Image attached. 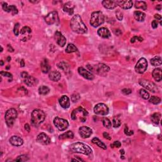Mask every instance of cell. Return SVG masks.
Instances as JSON below:
<instances>
[{
    "label": "cell",
    "instance_id": "cell-1",
    "mask_svg": "<svg viewBox=\"0 0 162 162\" xmlns=\"http://www.w3.org/2000/svg\"><path fill=\"white\" fill-rule=\"evenodd\" d=\"M70 27L74 32L78 34H85L87 30V27L83 22L79 15H75L72 17L70 22Z\"/></svg>",
    "mask_w": 162,
    "mask_h": 162
},
{
    "label": "cell",
    "instance_id": "cell-2",
    "mask_svg": "<svg viewBox=\"0 0 162 162\" xmlns=\"http://www.w3.org/2000/svg\"><path fill=\"white\" fill-rule=\"evenodd\" d=\"M70 149L74 153H82L86 155H90L92 153V149L88 145L82 143H76L70 146Z\"/></svg>",
    "mask_w": 162,
    "mask_h": 162
},
{
    "label": "cell",
    "instance_id": "cell-3",
    "mask_svg": "<svg viewBox=\"0 0 162 162\" xmlns=\"http://www.w3.org/2000/svg\"><path fill=\"white\" fill-rule=\"evenodd\" d=\"M104 22V16L101 12H95L91 14L90 19V24L92 27H97L101 25Z\"/></svg>",
    "mask_w": 162,
    "mask_h": 162
},
{
    "label": "cell",
    "instance_id": "cell-4",
    "mask_svg": "<svg viewBox=\"0 0 162 162\" xmlns=\"http://www.w3.org/2000/svg\"><path fill=\"white\" fill-rule=\"evenodd\" d=\"M45 114L41 109H35L31 115L32 123L35 126H39L45 119Z\"/></svg>",
    "mask_w": 162,
    "mask_h": 162
},
{
    "label": "cell",
    "instance_id": "cell-5",
    "mask_svg": "<svg viewBox=\"0 0 162 162\" xmlns=\"http://www.w3.org/2000/svg\"><path fill=\"white\" fill-rule=\"evenodd\" d=\"M17 117V112L14 108H11L7 110L5 113V122L7 125L8 127H12L14 123L15 119Z\"/></svg>",
    "mask_w": 162,
    "mask_h": 162
},
{
    "label": "cell",
    "instance_id": "cell-6",
    "mask_svg": "<svg viewBox=\"0 0 162 162\" xmlns=\"http://www.w3.org/2000/svg\"><path fill=\"white\" fill-rule=\"evenodd\" d=\"M53 123L57 129L60 131L66 130L69 127V122L67 120L60 118L58 117H55L53 120Z\"/></svg>",
    "mask_w": 162,
    "mask_h": 162
},
{
    "label": "cell",
    "instance_id": "cell-7",
    "mask_svg": "<svg viewBox=\"0 0 162 162\" xmlns=\"http://www.w3.org/2000/svg\"><path fill=\"white\" fill-rule=\"evenodd\" d=\"M148 68L147 60L145 58H142L138 61L135 67V70L138 74H143L146 72Z\"/></svg>",
    "mask_w": 162,
    "mask_h": 162
},
{
    "label": "cell",
    "instance_id": "cell-8",
    "mask_svg": "<svg viewBox=\"0 0 162 162\" xmlns=\"http://www.w3.org/2000/svg\"><path fill=\"white\" fill-rule=\"evenodd\" d=\"M139 83L141 86H143L144 88H146L148 91H150L153 92H156L158 91V87L156 86V84H154L152 82L148 81V80L141 79L139 80Z\"/></svg>",
    "mask_w": 162,
    "mask_h": 162
},
{
    "label": "cell",
    "instance_id": "cell-9",
    "mask_svg": "<svg viewBox=\"0 0 162 162\" xmlns=\"http://www.w3.org/2000/svg\"><path fill=\"white\" fill-rule=\"evenodd\" d=\"M94 112L97 115H106L109 113V108L106 104L103 103H99L94 108Z\"/></svg>",
    "mask_w": 162,
    "mask_h": 162
},
{
    "label": "cell",
    "instance_id": "cell-10",
    "mask_svg": "<svg viewBox=\"0 0 162 162\" xmlns=\"http://www.w3.org/2000/svg\"><path fill=\"white\" fill-rule=\"evenodd\" d=\"M22 77L24 79V82L28 86H34L38 84V80L34 77L29 75L27 72H23L21 74Z\"/></svg>",
    "mask_w": 162,
    "mask_h": 162
},
{
    "label": "cell",
    "instance_id": "cell-11",
    "mask_svg": "<svg viewBox=\"0 0 162 162\" xmlns=\"http://www.w3.org/2000/svg\"><path fill=\"white\" fill-rule=\"evenodd\" d=\"M46 24L48 25H53L56 24L58 21V16L56 12H52L48 14L44 18Z\"/></svg>",
    "mask_w": 162,
    "mask_h": 162
},
{
    "label": "cell",
    "instance_id": "cell-12",
    "mask_svg": "<svg viewBox=\"0 0 162 162\" xmlns=\"http://www.w3.org/2000/svg\"><path fill=\"white\" fill-rule=\"evenodd\" d=\"M79 132L80 135L84 139L90 137L92 133L91 129L87 127V126H82V127H80Z\"/></svg>",
    "mask_w": 162,
    "mask_h": 162
},
{
    "label": "cell",
    "instance_id": "cell-13",
    "mask_svg": "<svg viewBox=\"0 0 162 162\" xmlns=\"http://www.w3.org/2000/svg\"><path fill=\"white\" fill-rule=\"evenodd\" d=\"M55 38L56 39L57 44L58 45L61 46H64L66 44V38H65L64 35H62V34L59 31H56L55 34Z\"/></svg>",
    "mask_w": 162,
    "mask_h": 162
},
{
    "label": "cell",
    "instance_id": "cell-14",
    "mask_svg": "<svg viewBox=\"0 0 162 162\" xmlns=\"http://www.w3.org/2000/svg\"><path fill=\"white\" fill-rule=\"evenodd\" d=\"M117 5L119 6L120 8L124 9V10H128L130 9L132 7V1L130 0H118L117 1Z\"/></svg>",
    "mask_w": 162,
    "mask_h": 162
},
{
    "label": "cell",
    "instance_id": "cell-15",
    "mask_svg": "<svg viewBox=\"0 0 162 162\" xmlns=\"http://www.w3.org/2000/svg\"><path fill=\"white\" fill-rule=\"evenodd\" d=\"M37 140L41 144H44V145H48L50 144L51 140L48 135H46L45 133H41L38 135V138H37Z\"/></svg>",
    "mask_w": 162,
    "mask_h": 162
},
{
    "label": "cell",
    "instance_id": "cell-16",
    "mask_svg": "<svg viewBox=\"0 0 162 162\" xmlns=\"http://www.w3.org/2000/svg\"><path fill=\"white\" fill-rule=\"evenodd\" d=\"M79 74L82 76L83 77L88 80H92L94 79V75L91 74V72H89L87 70L84 69L83 67H79L78 69Z\"/></svg>",
    "mask_w": 162,
    "mask_h": 162
},
{
    "label": "cell",
    "instance_id": "cell-17",
    "mask_svg": "<svg viewBox=\"0 0 162 162\" xmlns=\"http://www.w3.org/2000/svg\"><path fill=\"white\" fill-rule=\"evenodd\" d=\"M77 114H82L83 117H84V115L85 117H87L88 115V113L86 109L79 107L78 108L74 109L73 112H72V114H71V118L74 120H76V116L77 115Z\"/></svg>",
    "mask_w": 162,
    "mask_h": 162
},
{
    "label": "cell",
    "instance_id": "cell-18",
    "mask_svg": "<svg viewBox=\"0 0 162 162\" xmlns=\"http://www.w3.org/2000/svg\"><path fill=\"white\" fill-rule=\"evenodd\" d=\"M95 68L96 70H95L96 71L97 73L100 74V75H103L109 70V67L108 66L103 64H98V65L96 66Z\"/></svg>",
    "mask_w": 162,
    "mask_h": 162
},
{
    "label": "cell",
    "instance_id": "cell-19",
    "mask_svg": "<svg viewBox=\"0 0 162 162\" xmlns=\"http://www.w3.org/2000/svg\"><path fill=\"white\" fill-rule=\"evenodd\" d=\"M102 4L105 8L109 9V10L115 8L118 6L117 1H114V0H104L102 1Z\"/></svg>",
    "mask_w": 162,
    "mask_h": 162
},
{
    "label": "cell",
    "instance_id": "cell-20",
    "mask_svg": "<svg viewBox=\"0 0 162 162\" xmlns=\"http://www.w3.org/2000/svg\"><path fill=\"white\" fill-rule=\"evenodd\" d=\"M10 144H12L13 146H20L23 144L24 141H23L22 139L18 136H12V138L10 139Z\"/></svg>",
    "mask_w": 162,
    "mask_h": 162
},
{
    "label": "cell",
    "instance_id": "cell-21",
    "mask_svg": "<svg viewBox=\"0 0 162 162\" xmlns=\"http://www.w3.org/2000/svg\"><path fill=\"white\" fill-rule=\"evenodd\" d=\"M60 104L61 106L64 108H68L70 106V100H69V97L67 96H63L59 100Z\"/></svg>",
    "mask_w": 162,
    "mask_h": 162
},
{
    "label": "cell",
    "instance_id": "cell-22",
    "mask_svg": "<svg viewBox=\"0 0 162 162\" xmlns=\"http://www.w3.org/2000/svg\"><path fill=\"white\" fill-rule=\"evenodd\" d=\"M98 34L103 38H108L110 37V32L107 28L101 27L98 30Z\"/></svg>",
    "mask_w": 162,
    "mask_h": 162
},
{
    "label": "cell",
    "instance_id": "cell-23",
    "mask_svg": "<svg viewBox=\"0 0 162 162\" xmlns=\"http://www.w3.org/2000/svg\"><path fill=\"white\" fill-rule=\"evenodd\" d=\"M153 77L154 79L157 82H160L161 80L162 79V71L161 69H159V68H157V69H155V70L153 71L152 73Z\"/></svg>",
    "mask_w": 162,
    "mask_h": 162
},
{
    "label": "cell",
    "instance_id": "cell-24",
    "mask_svg": "<svg viewBox=\"0 0 162 162\" xmlns=\"http://www.w3.org/2000/svg\"><path fill=\"white\" fill-rule=\"evenodd\" d=\"M49 78L50 79L51 81L54 82H57L61 79V74L58 71H51L49 73Z\"/></svg>",
    "mask_w": 162,
    "mask_h": 162
},
{
    "label": "cell",
    "instance_id": "cell-25",
    "mask_svg": "<svg viewBox=\"0 0 162 162\" xmlns=\"http://www.w3.org/2000/svg\"><path fill=\"white\" fill-rule=\"evenodd\" d=\"M134 17L137 21L143 22L146 17V14L140 11H135L134 13Z\"/></svg>",
    "mask_w": 162,
    "mask_h": 162
},
{
    "label": "cell",
    "instance_id": "cell-26",
    "mask_svg": "<svg viewBox=\"0 0 162 162\" xmlns=\"http://www.w3.org/2000/svg\"><path fill=\"white\" fill-rule=\"evenodd\" d=\"M74 5H73L71 3H67L64 7V12H67L69 15H71L74 13Z\"/></svg>",
    "mask_w": 162,
    "mask_h": 162
},
{
    "label": "cell",
    "instance_id": "cell-27",
    "mask_svg": "<svg viewBox=\"0 0 162 162\" xmlns=\"http://www.w3.org/2000/svg\"><path fill=\"white\" fill-rule=\"evenodd\" d=\"M74 133L72 131L69 130L65 133L61 134L59 136V139H73L74 138Z\"/></svg>",
    "mask_w": 162,
    "mask_h": 162
},
{
    "label": "cell",
    "instance_id": "cell-28",
    "mask_svg": "<svg viewBox=\"0 0 162 162\" xmlns=\"http://www.w3.org/2000/svg\"><path fill=\"white\" fill-rule=\"evenodd\" d=\"M41 67L42 72L44 74L48 73L49 71L50 70V66L49 65L48 63V61H46V60H44V61L41 63Z\"/></svg>",
    "mask_w": 162,
    "mask_h": 162
},
{
    "label": "cell",
    "instance_id": "cell-29",
    "mask_svg": "<svg viewBox=\"0 0 162 162\" xmlns=\"http://www.w3.org/2000/svg\"><path fill=\"white\" fill-rule=\"evenodd\" d=\"M135 7L137 9L146 10L147 9V4L144 1H135Z\"/></svg>",
    "mask_w": 162,
    "mask_h": 162
},
{
    "label": "cell",
    "instance_id": "cell-30",
    "mask_svg": "<svg viewBox=\"0 0 162 162\" xmlns=\"http://www.w3.org/2000/svg\"><path fill=\"white\" fill-rule=\"evenodd\" d=\"M151 64H152V65L155 66V67H157V66L161 65V57L159 56L154 57L153 58H152V59L151 60Z\"/></svg>",
    "mask_w": 162,
    "mask_h": 162
},
{
    "label": "cell",
    "instance_id": "cell-31",
    "mask_svg": "<svg viewBox=\"0 0 162 162\" xmlns=\"http://www.w3.org/2000/svg\"><path fill=\"white\" fill-rule=\"evenodd\" d=\"M92 143H94V144H96L98 147L102 148V149H106V148H107L106 145L100 141L98 138H93L92 140Z\"/></svg>",
    "mask_w": 162,
    "mask_h": 162
},
{
    "label": "cell",
    "instance_id": "cell-32",
    "mask_svg": "<svg viewBox=\"0 0 162 162\" xmlns=\"http://www.w3.org/2000/svg\"><path fill=\"white\" fill-rule=\"evenodd\" d=\"M160 118H161V115L158 113H155L153 115H152L151 117V120L152 122L155 123V124H158L160 120Z\"/></svg>",
    "mask_w": 162,
    "mask_h": 162
},
{
    "label": "cell",
    "instance_id": "cell-33",
    "mask_svg": "<svg viewBox=\"0 0 162 162\" xmlns=\"http://www.w3.org/2000/svg\"><path fill=\"white\" fill-rule=\"evenodd\" d=\"M66 53H74V52L77 51V48L74 44H68L67 48L65 49Z\"/></svg>",
    "mask_w": 162,
    "mask_h": 162
},
{
    "label": "cell",
    "instance_id": "cell-34",
    "mask_svg": "<svg viewBox=\"0 0 162 162\" xmlns=\"http://www.w3.org/2000/svg\"><path fill=\"white\" fill-rule=\"evenodd\" d=\"M58 67L60 69H61V70L64 71V72H68L69 70V66L67 63L64 62H60L59 64H58Z\"/></svg>",
    "mask_w": 162,
    "mask_h": 162
},
{
    "label": "cell",
    "instance_id": "cell-35",
    "mask_svg": "<svg viewBox=\"0 0 162 162\" xmlns=\"http://www.w3.org/2000/svg\"><path fill=\"white\" fill-rule=\"evenodd\" d=\"M7 12L8 13H12V14L13 15H15L18 13V9L17 8V7L14 5H10L8 7Z\"/></svg>",
    "mask_w": 162,
    "mask_h": 162
},
{
    "label": "cell",
    "instance_id": "cell-36",
    "mask_svg": "<svg viewBox=\"0 0 162 162\" xmlns=\"http://www.w3.org/2000/svg\"><path fill=\"white\" fill-rule=\"evenodd\" d=\"M49 92V89L47 86H42L39 88V93L40 95H46L48 94Z\"/></svg>",
    "mask_w": 162,
    "mask_h": 162
},
{
    "label": "cell",
    "instance_id": "cell-37",
    "mask_svg": "<svg viewBox=\"0 0 162 162\" xmlns=\"http://www.w3.org/2000/svg\"><path fill=\"white\" fill-rule=\"evenodd\" d=\"M139 94L141 95V96L144 100H148L149 98V94L146 90L144 89H141L139 91Z\"/></svg>",
    "mask_w": 162,
    "mask_h": 162
},
{
    "label": "cell",
    "instance_id": "cell-38",
    "mask_svg": "<svg viewBox=\"0 0 162 162\" xmlns=\"http://www.w3.org/2000/svg\"><path fill=\"white\" fill-rule=\"evenodd\" d=\"M149 102L153 103V104H158L161 102V99H160V98H158V97L153 96H151L150 98H149Z\"/></svg>",
    "mask_w": 162,
    "mask_h": 162
},
{
    "label": "cell",
    "instance_id": "cell-39",
    "mask_svg": "<svg viewBox=\"0 0 162 162\" xmlns=\"http://www.w3.org/2000/svg\"><path fill=\"white\" fill-rule=\"evenodd\" d=\"M103 126H104V127L107 128V129H109V128L112 127V123H111L110 120H109L108 118H104L103 120Z\"/></svg>",
    "mask_w": 162,
    "mask_h": 162
},
{
    "label": "cell",
    "instance_id": "cell-40",
    "mask_svg": "<svg viewBox=\"0 0 162 162\" xmlns=\"http://www.w3.org/2000/svg\"><path fill=\"white\" fill-rule=\"evenodd\" d=\"M120 125H121V122H120V120L119 118H118V117H114L113 119V126L115 128L118 127H120Z\"/></svg>",
    "mask_w": 162,
    "mask_h": 162
},
{
    "label": "cell",
    "instance_id": "cell-41",
    "mask_svg": "<svg viewBox=\"0 0 162 162\" xmlns=\"http://www.w3.org/2000/svg\"><path fill=\"white\" fill-rule=\"evenodd\" d=\"M31 32H32V30L30 27H27V26H25V27H24L22 29H21L20 34H26V33L30 34V33H31Z\"/></svg>",
    "mask_w": 162,
    "mask_h": 162
},
{
    "label": "cell",
    "instance_id": "cell-42",
    "mask_svg": "<svg viewBox=\"0 0 162 162\" xmlns=\"http://www.w3.org/2000/svg\"><path fill=\"white\" fill-rule=\"evenodd\" d=\"M29 160V158L25 155H21L17 157V158L15 159V161H26Z\"/></svg>",
    "mask_w": 162,
    "mask_h": 162
},
{
    "label": "cell",
    "instance_id": "cell-43",
    "mask_svg": "<svg viewBox=\"0 0 162 162\" xmlns=\"http://www.w3.org/2000/svg\"><path fill=\"white\" fill-rule=\"evenodd\" d=\"M19 26L20 25L18 23H17V24H16L15 25V27H14V29H13V32H14V34L15 35H18V34H19V31H18V29H19Z\"/></svg>",
    "mask_w": 162,
    "mask_h": 162
},
{
    "label": "cell",
    "instance_id": "cell-44",
    "mask_svg": "<svg viewBox=\"0 0 162 162\" xmlns=\"http://www.w3.org/2000/svg\"><path fill=\"white\" fill-rule=\"evenodd\" d=\"M124 132L125 134L127 135H132L134 134L133 131L132 130H129V128L127 127V126H126L124 129Z\"/></svg>",
    "mask_w": 162,
    "mask_h": 162
},
{
    "label": "cell",
    "instance_id": "cell-45",
    "mask_svg": "<svg viewBox=\"0 0 162 162\" xmlns=\"http://www.w3.org/2000/svg\"><path fill=\"white\" fill-rule=\"evenodd\" d=\"M79 98H80V96L78 94H75V95H72V101L74 103L77 102V101L79 100Z\"/></svg>",
    "mask_w": 162,
    "mask_h": 162
},
{
    "label": "cell",
    "instance_id": "cell-46",
    "mask_svg": "<svg viewBox=\"0 0 162 162\" xmlns=\"http://www.w3.org/2000/svg\"><path fill=\"white\" fill-rule=\"evenodd\" d=\"M116 17L118 20H122L123 18V14L120 11H117L116 12Z\"/></svg>",
    "mask_w": 162,
    "mask_h": 162
},
{
    "label": "cell",
    "instance_id": "cell-47",
    "mask_svg": "<svg viewBox=\"0 0 162 162\" xmlns=\"http://www.w3.org/2000/svg\"><path fill=\"white\" fill-rule=\"evenodd\" d=\"M1 75H2V76H4V77H12V75L10 73H9V72H4V71H1Z\"/></svg>",
    "mask_w": 162,
    "mask_h": 162
},
{
    "label": "cell",
    "instance_id": "cell-48",
    "mask_svg": "<svg viewBox=\"0 0 162 162\" xmlns=\"http://www.w3.org/2000/svg\"><path fill=\"white\" fill-rule=\"evenodd\" d=\"M120 146H121V143H120L119 141H115L112 144H111V147L112 148H114V147H116V148H120Z\"/></svg>",
    "mask_w": 162,
    "mask_h": 162
},
{
    "label": "cell",
    "instance_id": "cell-49",
    "mask_svg": "<svg viewBox=\"0 0 162 162\" xmlns=\"http://www.w3.org/2000/svg\"><path fill=\"white\" fill-rule=\"evenodd\" d=\"M122 93L124 94V95H129V94H130L131 92H132V91L129 89H123L122 90Z\"/></svg>",
    "mask_w": 162,
    "mask_h": 162
},
{
    "label": "cell",
    "instance_id": "cell-50",
    "mask_svg": "<svg viewBox=\"0 0 162 162\" xmlns=\"http://www.w3.org/2000/svg\"><path fill=\"white\" fill-rule=\"evenodd\" d=\"M158 22H157V20H153L151 22V26L153 29L157 28V27H158Z\"/></svg>",
    "mask_w": 162,
    "mask_h": 162
},
{
    "label": "cell",
    "instance_id": "cell-51",
    "mask_svg": "<svg viewBox=\"0 0 162 162\" xmlns=\"http://www.w3.org/2000/svg\"><path fill=\"white\" fill-rule=\"evenodd\" d=\"M103 137H104L105 139H108V140H111V139H112V138L110 137V135H109L107 132H104V133H103Z\"/></svg>",
    "mask_w": 162,
    "mask_h": 162
},
{
    "label": "cell",
    "instance_id": "cell-52",
    "mask_svg": "<svg viewBox=\"0 0 162 162\" xmlns=\"http://www.w3.org/2000/svg\"><path fill=\"white\" fill-rule=\"evenodd\" d=\"M2 7H3V10L5 11V12H7V10L8 7V6L7 3H3L2 4Z\"/></svg>",
    "mask_w": 162,
    "mask_h": 162
},
{
    "label": "cell",
    "instance_id": "cell-53",
    "mask_svg": "<svg viewBox=\"0 0 162 162\" xmlns=\"http://www.w3.org/2000/svg\"><path fill=\"white\" fill-rule=\"evenodd\" d=\"M25 129L27 132H30V127L29 126L28 123H26V124L25 125Z\"/></svg>",
    "mask_w": 162,
    "mask_h": 162
},
{
    "label": "cell",
    "instance_id": "cell-54",
    "mask_svg": "<svg viewBox=\"0 0 162 162\" xmlns=\"http://www.w3.org/2000/svg\"><path fill=\"white\" fill-rule=\"evenodd\" d=\"M115 34L117 35H121L122 34V32L121 30H119V29H117V30H115Z\"/></svg>",
    "mask_w": 162,
    "mask_h": 162
},
{
    "label": "cell",
    "instance_id": "cell-55",
    "mask_svg": "<svg viewBox=\"0 0 162 162\" xmlns=\"http://www.w3.org/2000/svg\"><path fill=\"white\" fill-rule=\"evenodd\" d=\"M137 40H138V37L134 36V38H132V39H130V42L132 43H135V41H137Z\"/></svg>",
    "mask_w": 162,
    "mask_h": 162
},
{
    "label": "cell",
    "instance_id": "cell-56",
    "mask_svg": "<svg viewBox=\"0 0 162 162\" xmlns=\"http://www.w3.org/2000/svg\"><path fill=\"white\" fill-rule=\"evenodd\" d=\"M155 18L157 20H161V15H160L159 14H156L155 15Z\"/></svg>",
    "mask_w": 162,
    "mask_h": 162
},
{
    "label": "cell",
    "instance_id": "cell-57",
    "mask_svg": "<svg viewBox=\"0 0 162 162\" xmlns=\"http://www.w3.org/2000/svg\"><path fill=\"white\" fill-rule=\"evenodd\" d=\"M72 161H84V160H82L81 158H75V159H72Z\"/></svg>",
    "mask_w": 162,
    "mask_h": 162
},
{
    "label": "cell",
    "instance_id": "cell-58",
    "mask_svg": "<svg viewBox=\"0 0 162 162\" xmlns=\"http://www.w3.org/2000/svg\"><path fill=\"white\" fill-rule=\"evenodd\" d=\"M20 66L22 67H24L25 66V64H24V60H22L20 61Z\"/></svg>",
    "mask_w": 162,
    "mask_h": 162
},
{
    "label": "cell",
    "instance_id": "cell-59",
    "mask_svg": "<svg viewBox=\"0 0 162 162\" xmlns=\"http://www.w3.org/2000/svg\"><path fill=\"white\" fill-rule=\"evenodd\" d=\"M161 5H160V4H158V5L156 6V8L158 10H161Z\"/></svg>",
    "mask_w": 162,
    "mask_h": 162
},
{
    "label": "cell",
    "instance_id": "cell-60",
    "mask_svg": "<svg viewBox=\"0 0 162 162\" xmlns=\"http://www.w3.org/2000/svg\"><path fill=\"white\" fill-rule=\"evenodd\" d=\"M30 3H39V1H29Z\"/></svg>",
    "mask_w": 162,
    "mask_h": 162
},
{
    "label": "cell",
    "instance_id": "cell-61",
    "mask_svg": "<svg viewBox=\"0 0 162 162\" xmlns=\"http://www.w3.org/2000/svg\"><path fill=\"white\" fill-rule=\"evenodd\" d=\"M120 153H121L122 155H123V154L125 153L124 150H123V149H122V150H120Z\"/></svg>",
    "mask_w": 162,
    "mask_h": 162
},
{
    "label": "cell",
    "instance_id": "cell-62",
    "mask_svg": "<svg viewBox=\"0 0 162 162\" xmlns=\"http://www.w3.org/2000/svg\"><path fill=\"white\" fill-rule=\"evenodd\" d=\"M10 60H11V57H10V56H8V58H7V61H10Z\"/></svg>",
    "mask_w": 162,
    "mask_h": 162
},
{
    "label": "cell",
    "instance_id": "cell-63",
    "mask_svg": "<svg viewBox=\"0 0 162 162\" xmlns=\"http://www.w3.org/2000/svg\"><path fill=\"white\" fill-rule=\"evenodd\" d=\"M3 64H4L3 61L2 60H1V66H3Z\"/></svg>",
    "mask_w": 162,
    "mask_h": 162
},
{
    "label": "cell",
    "instance_id": "cell-64",
    "mask_svg": "<svg viewBox=\"0 0 162 162\" xmlns=\"http://www.w3.org/2000/svg\"><path fill=\"white\" fill-rule=\"evenodd\" d=\"M1 52L3 51V48H2V47H1Z\"/></svg>",
    "mask_w": 162,
    "mask_h": 162
}]
</instances>
